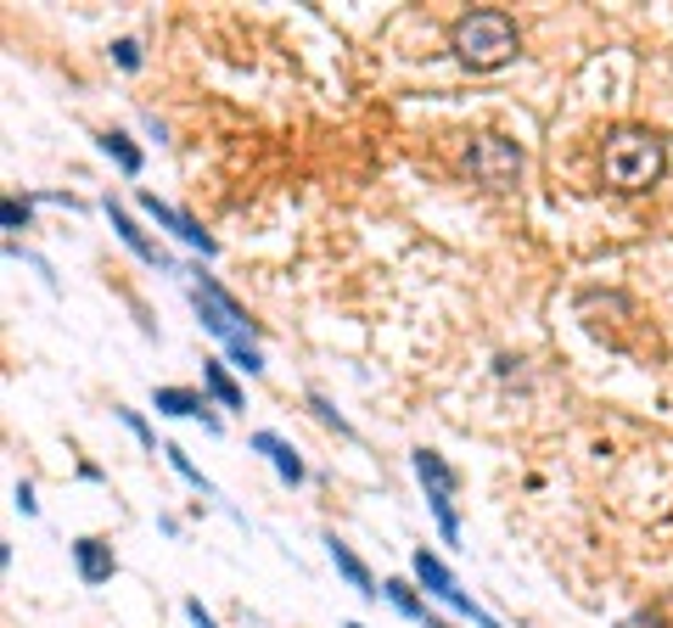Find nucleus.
<instances>
[{
	"label": "nucleus",
	"mask_w": 673,
	"mask_h": 628,
	"mask_svg": "<svg viewBox=\"0 0 673 628\" xmlns=\"http://www.w3.org/2000/svg\"><path fill=\"white\" fill-rule=\"evenodd\" d=\"M410 466H416V477H421V488H427V500H432L437 534L455 544V539H460V516H455V472H449V460L437 454V449H416Z\"/></svg>",
	"instance_id": "obj_5"
},
{
	"label": "nucleus",
	"mask_w": 673,
	"mask_h": 628,
	"mask_svg": "<svg viewBox=\"0 0 673 628\" xmlns=\"http://www.w3.org/2000/svg\"><path fill=\"white\" fill-rule=\"evenodd\" d=\"M449 51L466 62L471 74H494V68H505V62L517 56V23L505 17V12H466V17H455V28H449Z\"/></svg>",
	"instance_id": "obj_1"
},
{
	"label": "nucleus",
	"mask_w": 673,
	"mask_h": 628,
	"mask_svg": "<svg viewBox=\"0 0 673 628\" xmlns=\"http://www.w3.org/2000/svg\"><path fill=\"white\" fill-rule=\"evenodd\" d=\"M113 62H118L124 74H141V62H147L141 56V40H113Z\"/></svg>",
	"instance_id": "obj_19"
},
{
	"label": "nucleus",
	"mask_w": 673,
	"mask_h": 628,
	"mask_svg": "<svg viewBox=\"0 0 673 628\" xmlns=\"http://www.w3.org/2000/svg\"><path fill=\"white\" fill-rule=\"evenodd\" d=\"M74 567H79V584L101 589V584H113L118 555H113V544H101V539H74Z\"/></svg>",
	"instance_id": "obj_9"
},
{
	"label": "nucleus",
	"mask_w": 673,
	"mask_h": 628,
	"mask_svg": "<svg viewBox=\"0 0 673 628\" xmlns=\"http://www.w3.org/2000/svg\"><path fill=\"white\" fill-rule=\"evenodd\" d=\"M230 359H236V366H242L247 376H258V371H264V354H258L253 343H230Z\"/></svg>",
	"instance_id": "obj_20"
},
{
	"label": "nucleus",
	"mask_w": 673,
	"mask_h": 628,
	"mask_svg": "<svg viewBox=\"0 0 673 628\" xmlns=\"http://www.w3.org/2000/svg\"><path fill=\"white\" fill-rule=\"evenodd\" d=\"M118 421H124L129 433H135V438L147 444V449H157V438H152V426H147V415H141V410H124V405H118Z\"/></svg>",
	"instance_id": "obj_21"
},
{
	"label": "nucleus",
	"mask_w": 673,
	"mask_h": 628,
	"mask_svg": "<svg viewBox=\"0 0 673 628\" xmlns=\"http://www.w3.org/2000/svg\"><path fill=\"white\" fill-rule=\"evenodd\" d=\"M348 628H365V623H348Z\"/></svg>",
	"instance_id": "obj_26"
},
{
	"label": "nucleus",
	"mask_w": 673,
	"mask_h": 628,
	"mask_svg": "<svg viewBox=\"0 0 673 628\" xmlns=\"http://www.w3.org/2000/svg\"><path fill=\"white\" fill-rule=\"evenodd\" d=\"M186 617H191V628H219V623H214V612H208V606H202V601H196V594H191V601H186Z\"/></svg>",
	"instance_id": "obj_23"
},
{
	"label": "nucleus",
	"mask_w": 673,
	"mask_h": 628,
	"mask_svg": "<svg viewBox=\"0 0 673 628\" xmlns=\"http://www.w3.org/2000/svg\"><path fill=\"white\" fill-rule=\"evenodd\" d=\"M600 169L618 191H651L668 169L662 136H651V129H612V136H606V152H600Z\"/></svg>",
	"instance_id": "obj_2"
},
{
	"label": "nucleus",
	"mask_w": 673,
	"mask_h": 628,
	"mask_svg": "<svg viewBox=\"0 0 673 628\" xmlns=\"http://www.w3.org/2000/svg\"><path fill=\"white\" fill-rule=\"evenodd\" d=\"M618 628H662V617H651V612H639V617H628V623H618Z\"/></svg>",
	"instance_id": "obj_24"
},
{
	"label": "nucleus",
	"mask_w": 673,
	"mask_h": 628,
	"mask_svg": "<svg viewBox=\"0 0 673 628\" xmlns=\"http://www.w3.org/2000/svg\"><path fill=\"white\" fill-rule=\"evenodd\" d=\"M421 628H449V623H444V617H427V623H421Z\"/></svg>",
	"instance_id": "obj_25"
},
{
	"label": "nucleus",
	"mask_w": 673,
	"mask_h": 628,
	"mask_svg": "<svg viewBox=\"0 0 673 628\" xmlns=\"http://www.w3.org/2000/svg\"><path fill=\"white\" fill-rule=\"evenodd\" d=\"M326 550H331V561H336V573H343L359 594H365V601H382V589H377V578H370V567H365V561L343 544V539H336V534H326Z\"/></svg>",
	"instance_id": "obj_12"
},
{
	"label": "nucleus",
	"mask_w": 673,
	"mask_h": 628,
	"mask_svg": "<svg viewBox=\"0 0 673 628\" xmlns=\"http://www.w3.org/2000/svg\"><path fill=\"white\" fill-rule=\"evenodd\" d=\"M96 146L107 152V157L118 163L124 175H141V163H147V157H141V146H135V141L124 136V129H101V136H96Z\"/></svg>",
	"instance_id": "obj_13"
},
{
	"label": "nucleus",
	"mask_w": 673,
	"mask_h": 628,
	"mask_svg": "<svg viewBox=\"0 0 673 628\" xmlns=\"http://www.w3.org/2000/svg\"><path fill=\"white\" fill-rule=\"evenodd\" d=\"M152 405H157L163 415H196L202 426H208V433H219V415L202 405V393H191V387H157Z\"/></svg>",
	"instance_id": "obj_11"
},
{
	"label": "nucleus",
	"mask_w": 673,
	"mask_h": 628,
	"mask_svg": "<svg viewBox=\"0 0 673 628\" xmlns=\"http://www.w3.org/2000/svg\"><path fill=\"white\" fill-rule=\"evenodd\" d=\"M191 309H196V320H202V332H214L225 348L230 343H247L253 332H258V325L247 320V309L242 304H236V297L214 281V275H191Z\"/></svg>",
	"instance_id": "obj_3"
},
{
	"label": "nucleus",
	"mask_w": 673,
	"mask_h": 628,
	"mask_svg": "<svg viewBox=\"0 0 673 628\" xmlns=\"http://www.w3.org/2000/svg\"><path fill=\"white\" fill-rule=\"evenodd\" d=\"M253 449H258V454H269V466H276V477H281V483H292V488H297L303 477H309V466H303L297 449H292L281 433H253Z\"/></svg>",
	"instance_id": "obj_10"
},
{
	"label": "nucleus",
	"mask_w": 673,
	"mask_h": 628,
	"mask_svg": "<svg viewBox=\"0 0 673 628\" xmlns=\"http://www.w3.org/2000/svg\"><path fill=\"white\" fill-rule=\"evenodd\" d=\"M12 500H17V511H23V516H40V500H34V483H17V488H12Z\"/></svg>",
	"instance_id": "obj_22"
},
{
	"label": "nucleus",
	"mask_w": 673,
	"mask_h": 628,
	"mask_svg": "<svg viewBox=\"0 0 673 628\" xmlns=\"http://www.w3.org/2000/svg\"><path fill=\"white\" fill-rule=\"evenodd\" d=\"M202 387H208L225 410H242V387L230 382V371L219 366V359H202Z\"/></svg>",
	"instance_id": "obj_14"
},
{
	"label": "nucleus",
	"mask_w": 673,
	"mask_h": 628,
	"mask_svg": "<svg viewBox=\"0 0 673 628\" xmlns=\"http://www.w3.org/2000/svg\"><path fill=\"white\" fill-rule=\"evenodd\" d=\"M382 594L393 601V612H404L410 623H427V617H432V612H427V601L416 594V584H404V578H388V584H382Z\"/></svg>",
	"instance_id": "obj_15"
},
{
	"label": "nucleus",
	"mask_w": 673,
	"mask_h": 628,
	"mask_svg": "<svg viewBox=\"0 0 673 628\" xmlns=\"http://www.w3.org/2000/svg\"><path fill=\"white\" fill-rule=\"evenodd\" d=\"M141 208H147V219H152V225H163V230H168V236H180V242H186V247H196L202 258H214V253H219V242H214V236H208V230H202V225L191 219V214H180V208H168V203H157V196H152V191H141Z\"/></svg>",
	"instance_id": "obj_7"
},
{
	"label": "nucleus",
	"mask_w": 673,
	"mask_h": 628,
	"mask_svg": "<svg viewBox=\"0 0 673 628\" xmlns=\"http://www.w3.org/2000/svg\"><path fill=\"white\" fill-rule=\"evenodd\" d=\"M410 573H416V584L432 594V601H444L449 612L471 617L478 628H499V623H494V617H488V612H483V606H478V601H471V594L455 584V573H449V567H444V561H437L432 550H416V555H410Z\"/></svg>",
	"instance_id": "obj_6"
},
{
	"label": "nucleus",
	"mask_w": 673,
	"mask_h": 628,
	"mask_svg": "<svg viewBox=\"0 0 673 628\" xmlns=\"http://www.w3.org/2000/svg\"><path fill=\"white\" fill-rule=\"evenodd\" d=\"M28 208H34V196H7V203H0V230H23Z\"/></svg>",
	"instance_id": "obj_18"
},
{
	"label": "nucleus",
	"mask_w": 673,
	"mask_h": 628,
	"mask_svg": "<svg viewBox=\"0 0 673 628\" xmlns=\"http://www.w3.org/2000/svg\"><path fill=\"white\" fill-rule=\"evenodd\" d=\"M107 219H113V230H118V242H124L135 258H141V264H157V270H180V264L168 258V253L147 236V230H141V225H135V214L118 203V196H107Z\"/></svg>",
	"instance_id": "obj_8"
},
{
	"label": "nucleus",
	"mask_w": 673,
	"mask_h": 628,
	"mask_svg": "<svg viewBox=\"0 0 673 628\" xmlns=\"http://www.w3.org/2000/svg\"><path fill=\"white\" fill-rule=\"evenodd\" d=\"M309 410H315V421H320V426H336L343 438H354V421H348V415H336V405L326 399V393H315V387H309Z\"/></svg>",
	"instance_id": "obj_17"
},
{
	"label": "nucleus",
	"mask_w": 673,
	"mask_h": 628,
	"mask_svg": "<svg viewBox=\"0 0 673 628\" xmlns=\"http://www.w3.org/2000/svg\"><path fill=\"white\" fill-rule=\"evenodd\" d=\"M163 460H168V466H175V472H180V477H186L196 494H214V483H208V477H202V472L191 466V454H186L180 444H163Z\"/></svg>",
	"instance_id": "obj_16"
},
{
	"label": "nucleus",
	"mask_w": 673,
	"mask_h": 628,
	"mask_svg": "<svg viewBox=\"0 0 673 628\" xmlns=\"http://www.w3.org/2000/svg\"><path fill=\"white\" fill-rule=\"evenodd\" d=\"M466 175L483 191H511L522 180V146L505 136H471L466 141Z\"/></svg>",
	"instance_id": "obj_4"
}]
</instances>
